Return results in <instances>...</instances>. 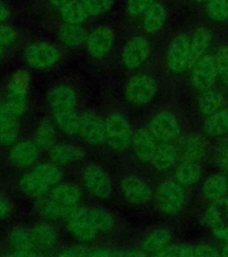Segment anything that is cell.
Here are the masks:
<instances>
[{"instance_id": "obj_21", "label": "cell", "mask_w": 228, "mask_h": 257, "mask_svg": "<svg viewBox=\"0 0 228 257\" xmlns=\"http://www.w3.org/2000/svg\"><path fill=\"white\" fill-rule=\"evenodd\" d=\"M48 197L56 204L75 211L81 201L82 194L75 185L57 184L53 188Z\"/></svg>"}, {"instance_id": "obj_9", "label": "cell", "mask_w": 228, "mask_h": 257, "mask_svg": "<svg viewBox=\"0 0 228 257\" xmlns=\"http://www.w3.org/2000/svg\"><path fill=\"white\" fill-rule=\"evenodd\" d=\"M151 48V43L145 37H132L122 49V64L128 70L140 68L148 59Z\"/></svg>"}, {"instance_id": "obj_53", "label": "cell", "mask_w": 228, "mask_h": 257, "mask_svg": "<svg viewBox=\"0 0 228 257\" xmlns=\"http://www.w3.org/2000/svg\"><path fill=\"white\" fill-rule=\"evenodd\" d=\"M222 81L224 83V88H225L226 91L228 92V74L226 76H224V78H222Z\"/></svg>"}, {"instance_id": "obj_26", "label": "cell", "mask_w": 228, "mask_h": 257, "mask_svg": "<svg viewBox=\"0 0 228 257\" xmlns=\"http://www.w3.org/2000/svg\"><path fill=\"white\" fill-rule=\"evenodd\" d=\"M202 193L205 198L215 203L222 202L228 195V181L224 173H216L204 181Z\"/></svg>"}, {"instance_id": "obj_42", "label": "cell", "mask_w": 228, "mask_h": 257, "mask_svg": "<svg viewBox=\"0 0 228 257\" xmlns=\"http://www.w3.org/2000/svg\"><path fill=\"white\" fill-rule=\"evenodd\" d=\"M201 222L205 227H208L212 229L221 226L223 222V215L221 213L220 209L214 205L208 207L202 215Z\"/></svg>"}, {"instance_id": "obj_36", "label": "cell", "mask_w": 228, "mask_h": 257, "mask_svg": "<svg viewBox=\"0 0 228 257\" xmlns=\"http://www.w3.org/2000/svg\"><path fill=\"white\" fill-rule=\"evenodd\" d=\"M33 142L42 151H49L52 149L56 144V131L51 121L43 120L39 125Z\"/></svg>"}, {"instance_id": "obj_39", "label": "cell", "mask_w": 228, "mask_h": 257, "mask_svg": "<svg viewBox=\"0 0 228 257\" xmlns=\"http://www.w3.org/2000/svg\"><path fill=\"white\" fill-rule=\"evenodd\" d=\"M34 173L47 182L51 188L58 184L62 179V173L55 164H40L32 170Z\"/></svg>"}, {"instance_id": "obj_40", "label": "cell", "mask_w": 228, "mask_h": 257, "mask_svg": "<svg viewBox=\"0 0 228 257\" xmlns=\"http://www.w3.org/2000/svg\"><path fill=\"white\" fill-rule=\"evenodd\" d=\"M81 3L88 16H98L111 10L115 0H82Z\"/></svg>"}, {"instance_id": "obj_7", "label": "cell", "mask_w": 228, "mask_h": 257, "mask_svg": "<svg viewBox=\"0 0 228 257\" xmlns=\"http://www.w3.org/2000/svg\"><path fill=\"white\" fill-rule=\"evenodd\" d=\"M24 58L32 68L46 70L60 61L61 53L56 45L47 41H36L26 48Z\"/></svg>"}, {"instance_id": "obj_24", "label": "cell", "mask_w": 228, "mask_h": 257, "mask_svg": "<svg viewBox=\"0 0 228 257\" xmlns=\"http://www.w3.org/2000/svg\"><path fill=\"white\" fill-rule=\"evenodd\" d=\"M212 42V33L209 29L201 26L197 29L191 38L190 46V68H192L200 58L207 55Z\"/></svg>"}, {"instance_id": "obj_33", "label": "cell", "mask_w": 228, "mask_h": 257, "mask_svg": "<svg viewBox=\"0 0 228 257\" xmlns=\"http://www.w3.org/2000/svg\"><path fill=\"white\" fill-rule=\"evenodd\" d=\"M19 187L26 196L37 198L44 197L51 189V187L33 171L21 177Z\"/></svg>"}, {"instance_id": "obj_23", "label": "cell", "mask_w": 228, "mask_h": 257, "mask_svg": "<svg viewBox=\"0 0 228 257\" xmlns=\"http://www.w3.org/2000/svg\"><path fill=\"white\" fill-rule=\"evenodd\" d=\"M178 160L179 155L176 146L173 143H160L157 147L151 164L157 172L166 173L171 170Z\"/></svg>"}, {"instance_id": "obj_49", "label": "cell", "mask_w": 228, "mask_h": 257, "mask_svg": "<svg viewBox=\"0 0 228 257\" xmlns=\"http://www.w3.org/2000/svg\"><path fill=\"white\" fill-rule=\"evenodd\" d=\"M10 16V9L8 5L0 0V22H3L8 19Z\"/></svg>"}, {"instance_id": "obj_8", "label": "cell", "mask_w": 228, "mask_h": 257, "mask_svg": "<svg viewBox=\"0 0 228 257\" xmlns=\"http://www.w3.org/2000/svg\"><path fill=\"white\" fill-rule=\"evenodd\" d=\"M190 46L191 38L184 33L173 38L166 55V64L170 72L180 74L190 68Z\"/></svg>"}, {"instance_id": "obj_43", "label": "cell", "mask_w": 228, "mask_h": 257, "mask_svg": "<svg viewBox=\"0 0 228 257\" xmlns=\"http://www.w3.org/2000/svg\"><path fill=\"white\" fill-rule=\"evenodd\" d=\"M157 0H127V12L132 17L144 15Z\"/></svg>"}, {"instance_id": "obj_20", "label": "cell", "mask_w": 228, "mask_h": 257, "mask_svg": "<svg viewBox=\"0 0 228 257\" xmlns=\"http://www.w3.org/2000/svg\"><path fill=\"white\" fill-rule=\"evenodd\" d=\"M39 151L34 142L31 141H23L14 145L10 152V162L17 168H25L35 164Z\"/></svg>"}, {"instance_id": "obj_38", "label": "cell", "mask_w": 228, "mask_h": 257, "mask_svg": "<svg viewBox=\"0 0 228 257\" xmlns=\"http://www.w3.org/2000/svg\"><path fill=\"white\" fill-rule=\"evenodd\" d=\"M54 120L59 128L69 135H75L80 130V114L77 110L54 113Z\"/></svg>"}, {"instance_id": "obj_44", "label": "cell", "mask_w": 228, "mask_h": 257, "mask_svg": "<svg viewBox=\"0 0 228 257\" xmlns=\"http://www.w3.org/2000/svg\"><path fill=\"white\" fill-rule=\"evenodd\" d=\"M215 57L216 70L221 79L228 74V46L218 48Z\"/></svg>"}, {"instance_id": "obj_13", "label": "cell", "mask_w": 228, "mask_h": 257, "mask_svg": "<svg viewBox=\"0 0 228 257\" xmlns=\"http://www.w3.org/2000/svg\"><path fill=\"white\" fill-rule=\"evenodd\" d=\"M120 191L125 199L133 205L146 204L153 196L150 185L136 175H128L122 179L120 182Z\"/></svg>"}, {"instance_id": "obj_41", "label": "cell", "mask_w": 228, "mask_h": 257, "mask_svg": "<svg viewBox=\"0 0 228 257\" xmlns=\"http://www.w3.org/2000/svg\"><path fill=\"white\" fill-rule=\"evenodd\" d=\"M207 13L215 22L228 20V0H208Z\"/></svg>"}, {"instance_id": "obj_54", "label": "cell", "mask_w": 228, "mask_h": 257, "mask_svg": "<svg viewBox=\"0 0 228 257\" xmlns=\"http://www.w3.org/2000/svg\"><path fill=\"white\" fill-rule=\"evenodd\" d=\"M3 48H4V47H2V46H0V57H1V56L3 55Z\"/></svg>"}, {"instance_id": "obj_48", "label": "cell", "mask_w": 228, "mask_h": 257, "mask_svg": "<svg viewBox=\"0 0 228 257\" xmlns=\"http://www.w3.org/2000/svg\"><path fill=\"white\" fill-rule=\"evenodd\" d=\"M213 235L217 239L224 241L226 244H228V225L227 226L221 225L216 229H213Z\"/></svg>"}, {"instance_id": "obj_50", "label": "cell", "mask_w": 228, "mask_h": 257, "mask_svg": "<svg viewBox=\"0 0 228 257\" xmlns=\"http://www.w3.org/2000/svg\"><path fill=\"white\" fill-rule=\"evenodd\" d=\"M71 1H73V0H48V2L52 7L58 8L64 7V5L68 4Z\"/></svg>"}, {"instance_id": "obj_27", "label": "cell", "mask_w": 228, "mask_h": 257, "mask_svg": "<svg viewBox=\"0 0 228 257\" xmlns=\"http://www.w3.org/2000/svg\"><path fill=\"white\" fill-rule=\"evenodd\" d=\"M31 231L35 248L41 251H50L58 245L59 235L48 223H39Z\"/></svg>"}, {"instance_id": "obj_51", "label": "cell", "mask_w": 228, "mask_h": 257, "mask_svg": "<svg viewBox=\"0 0 228 257\" xmlns=\"http://www.w3.org/2000/svg\"><path fill=\"white\" fill-rule=\"evenodd\" d=\"M5 114H6V109H5L4 104H1V102H0V120L3 119Z\"/></svg>"}, {"instance_id": "obj_55", "label": "cell", "mask_w": 228, "mask_h": 257, "mask_svg": "<svg viewBox=\"0 0 228 257\" xmlns=\"http://www.w3.org/2000/svg\"><path fill=\"white\" fill-rule=\"evenodd\" d=\"M193 2H197V3H199V2H202V1H205V0H192Z\"/></svg>"}, {"instance_id": "obj_25", "label": "cell", "mask_w": 228, "mask_h": 257, "mask_svg": "<svg viewBox=\"0 0 228 257\" xmlns=\"http://www.w3.org/2000/svg\"><path fill=\"white\" fill-rule=\"evenodd\" d=\"M168 20V9L163 3L156 1L144 14L143 28L148 34H154L163 28Z\"/></svg>"}, {"instance_id": "obj_19", "label": "cell", "mask_w": 228, "mask_h": 257, "mask_svg": "<svg viewBox=\"0 0 228 257\" xmlns=\"http://www.w3.org/2000/svg\"><path fill=\"white\" fill-rule=\"evenodd\" d=\"M221 255V251L215 245L208 244L185 245H171L159 256L168 257H208Z\"/></svg>"}, {"instance_id": "obj_1", "label": "cell", "mask_w": 228, "mask_h": 257, "mask_svg": "<svg viewBox=\"0 0 228 257\" xmlns=\"http://www.w3.org/2000/svg\"><path fill=\"white\" fill-rule=\"evenodd\" d=\"M105 132L109 147L115 152L126 151L132 141V126L127 116L119 112L110 113L105 119Z\"/></svg>"}, {"instance_id": "obj_45", "label": "cell", "mask_w": 228, "mask_h": 257, "mask_svg": "<svg viewBox=\"0 0 228 257\" xmlns=\"http://www.w3.org/2000/svg\"><path fill=\"white\" fill-rule=\"evenodd\" d=\"M215 162L222 173L228 175V142H223L216 147Z\"/></svg>"}, {"instance_id": "obj_11", "label": "cell", "mask_w": 228, "mask_h": 257, "mask_svg": "<svg viewBox=\"0 0 228 257\" xmlns=\"http://www.w3.org/2000/svg\"><path fill=\"white\" fill-rule=\"evenodd\" d=\"M85 188L89 194L98 199L107 198L112 192V181L108 174L97 165H89L81 174Z\"/></svg>"}, {"instance_id": "obj_15", "label": "cell", "mask_w": 228, "mask_h": 257, "mask_svg": "<svg viewBox=\"0 0 228 257\" xmlns=\"http://www.w3.org/2000/svg\"><path fill=\"white\" fill-rule=\"evenodd\" d=\"M78 100L76 91L68 85H57L48 93V104L52 114L75 111L78 107Z\"/></svg>"}, {"instance_id": "obj_4", "label": "cell", "mask_w": 228, "mask_h": 257, "mask_svg": "<svg viewBox=\"0 0 228 257\" xmlns=\"http://www.w3.org/2000/svg\"><path fill=\"white\" fill-rule=\"evenodd\" d=\"M147 131L160 143H173L178 141L182 126L178 118L168 111L157 112L149 120Z\"/></svg>"}, {"instance_id": "obj_46", "label": "cell", "mask_w": 228, "mask_h": 257, "mask_svg": "<svg viewBox=\"0 0 228 257\" xmlns=\"http://www.w3.org/2000/svg\"><path fill=\"white\" fill-rule=\"evenodd\" d=\"M17 38L15 28L7 24H0V46L7 47L13 44Z\"/></svg>"}, {"instance_id": "obj_31", "label": "cell", "mask_w": 228, "mask_h": 257, "mask_svg": "<svg viewBox=\"0 0 228 257\" xmlns=\"http://www.w3.org/2000/svg\"><path fill=\"white\" fill-rule=\"evenodd\" d=\"M9 247L16 254H32L35 245L32 240V231L24 228L14 229L8 239Z\"/></svg>"}, {"instance_id": "obj_29", "label": "cell", "mask_w": 228, "mask_h": 257, "mask_svg": "<svg viewBox=\"0 0 228 257\" xmlns=\"http://www.w3.org/2000/svg\"><path fill=\"white\" fill-rule=\"evenodd\" d=\"M202 177V169L200 163L180 161L175 170V181L183 187H191L197 184Z\"/></svg>"}, {"instance_id": "obj_34", "label": "cell", "mask_w": 228, "mask_h": 257, "mask_svg": "<svg viewBox=\"0 0 228 257\" xmlns=\"http://www.w3.org/2000/svg\"><path fill=\"white\" fill-rule=\"evenodd\" d=\"M203 132L211 138H218L228 133V108H222L218 112L206 117Z\"/></svg>"}, {"instance_id": "obj_37", "label": "cell", "mask_w": 228, "mask_h": 257, "mask_svg": "<svg viewBox=\"0 0 228 257\" xmlns=\"http://www.w3.org/2000/svg\"><path fill=\"white\" fill-rule=\"evenodd\" d=\"M60 16L65 24L81 25L88 16L81 1L73 0L60 8Z\"/></svg>"}, {"instance_id": "obj_3", "label": "cell", "mask_w": 228, "mask_h": 257, "mask_svg": "<svg viewBox=\"0 0 228 257\" xmlns=\"http://www.w3.org/2000/svg\"><path fill=\"white\" fill-rule=\"evenodd\" d=\"M30 77L24 71H18L13 76L8 87V98L5 107L10 114L20 119L28 106Z\"/></svg>"}, {"instance_id": "obj_6", "label": "cell", "mask_w": 228, "mask_h": 257, "mask_svg": "<svg viewBox=\"0 0 228 257\" xmlns=\"http://www.w3.org/2000/svg\"><path fill=\"white\" fill-rule=\"evenodd\" d=\"M68 229L73 237L85 242L94 240L101 233L92 207L76 209L68 218Z\"/></svg>"}, {"instance_id": "obj_16", "label": "cell", "mask_w": 228, "mask_h": 257, "mask_svg": "<svg viewBox=\"0 0 228 257\" xmlns=\"http://www.w3.org/2000/svg\"><path fill=\"white\" fill-rule=\"evenodd\" d=\"M176 149L180 161H190L200 163L206 156L204 141L198 135L188 134L179 138Z\"/></svg>"}, {"instance_id": "obj_18", "label": "cell", "mask_w": 228, "mask_h": 257, "mask_svg": "<svg viewBox=\"0 0 228 257\" xmlns=\"http://www.w3.org/2000/svg\"><path fill=\"white\" fill-rule=\"evenodd\" d=\"M173 234L168 229H157L149 233L141 244L144 255L159 256L161 252L172 245Z\"/></svg>"}, {"instance_id": "obj_52", "label": "cell", "mask_w": 228, "mask_h": 257, "mask_svg": "<svg viewBox=\"0 0 228 257\" xmlns=\"http://www.w3.org/2000/svg\"><path fill=\"white\" fill-rule=\"evenodd\" d=\"M221 255H223V256H228V244L224 245L223 249L221 250Z\"/></svg>"}, {"instance_id": "obj_35", "label": "cell", "mask_w": 228, "mask_h": 257, "mask_svg": "<svg viewBox=\"0 0 228 257\" xmlns=\"http://www.w3.org/2000/svg\"><path fill=\"white\" fill-rule=\"evenodd\" d=\"M18 120L19 118L10 114L6 110L5 116L0 120V145L4 147H9L16 143L19 135Z\"/></svg>"}, {"instance_id": "obj_12", "label": "cell", "mask_w": 228, "mask_h": 257, "mask_svg": "<svg viewBox=\"0 0 228 257\" xmlns=\"http://www.w3.org/2000/svg\"><path fill=\"white\" fill-rule=\"evenodd\" d=\"M115 42V35L108 26H98L88 33L86 42L90 56L96 59H102L112 51Z\"/></svg>"}, {"instance_id": "obj_2", "label": "cell", "mask_w": 228, "mask_h": 257, "mask_svg": "<svg viewBox=\"0 0 228 257\" xmlns=\"http://www.w3.org/2000/svg\"><path fill=\"white\" fill-rule=\"evenodd\" d=\"M157 207L167 215H176L184 208L186 196L184 187L176 181H162L154 193Z\"/></svg>"}, {"instance_id": "obj_32", "label": "cell", "mask_w": 228, "mask_h": 257, "mask_svg": "<svg viewBox=\"0 0 228 257\" xmlns=\"http://www.w3.org/2000/svg\"><path fill=\"white\" fill-rule=\"evenodd\" d=\"M36 210L40 216L49 221H60L68 219L74 211L56 204L50 197H40L36 205Z\"/></svg>"}, {"instance_id": "obj_47", "label": "cell", "mask_w": 228, "mask_h": 257, "mask_svg": "<svg viewBox=\"0 0 228 257\" xmlns=\"http://www.w3.org/2000/svg\"><path fill=\"white\" fill-rule=\"evenodd\" d=\"M11 211V204L7 197L0 195V220L8 217Z\"/></svg>"}, {"instance_id": "obj_5", "label": "cell", "mask_w": 228, "mask_h": 257, "mask_svg": "<svg viewBox=\"0 0 228 257\" xmlns=\"http://www.w3.org/2000/svg\"><path fill=\"white\" fill-rule=\"evenodd\" d=\"M158 90L156 80L148 74H136L125 86L127 100L136 105H145L152 102Z\"/></svg>"}, {"instance_id": "obj_10", "label": "cell", "mask_w": 228, "mask_h": 257, "mask_svg": "<svg viewBox=\"0 0 228 257\" xmlns=\"http://www.w3.org/2000/svg\"><path fill=\"white\" fill-rule=\"evenodd\" d=\"M218 77L215 57L207 54L192 67L191 84L199 92L213 88Z\"/></svg>"}, {"instance_id": "obj_22", "label": "cell", "mask_w": 228, "mask_h": 257, "mask_svg": "<svg viewBox=\"0 0 228 257\" xmlns=\"http://www.w3.org/2000/svg\"><path fill=\"white\" fill-rule=\"evenodd\" d=\"M86 156L85 150L73 145L55 144L49 150V157L53 164L57 166L72 165L82 160Z\"/></svg>"}, {"instance_id": "obj_17", "label": "cell", "mask_w": 228, "mask_h": 257, "mask_svg": "<svg viewBox=\"0 0 228 257\" xmlns=\"http://www.w3.org/2000/svg\"><path fill=\"white\" fill-rule=\"evenodd\" d=\"M131 145L136 158L143 163H151L158 147L156 140L147 128H139L133 133Z\"/></svg>"}, {"instance_id": "obj_28", "label": "cell", "mask_w": 228, "mask_h": 257, "mask_svg": "<svg viewBox=\"0 0 228 257\" xmlns=\"http://www.w3.org/2000/svg\"><path fill=\"white\" fill-rule=\"evenodd\" d=\"M224 94L220 90L213 88L200 92L197 100L198 110L205 117L209 116L224 108Z\"/></svg>"}, {"instance_id": "obj_30", "label": "cell", "mask_w": 228, "mask_h": 257, "mask_svg": "<svg viewBox=\"0 0 228 257\" xmlns=\"http://www.w3.org/2000/svg\"><path fill=\"white\" fill-rule=\"evenodd\" d=\"M61 42L67 48H78L86 44L88 32L80 24H64L58 32Z\"/></svg>"}, {"instance_id": "obj_14", "label": "cell", "mask_w": 228, "mask_h": 257, "mask_svg": "<svg viewBox=\"0 0 228 257\" xmlns=\"http://www.w3.org/2000/svg\"><path fill=\"white\" fill-rule=\"evenodd\" d=\"M79 133L88 144H102L106 139L105 120L96 112L85 111L80 114Z\"/></svg>"}]
</instances>
